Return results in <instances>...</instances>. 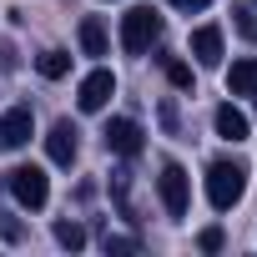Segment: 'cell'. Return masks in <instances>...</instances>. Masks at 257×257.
<instances>
[{
	"mask_svg": "<svg viewBox=\"0 0 257 257\" xmlns=\"http://www.w3.org/2000/svg\"><path fill=\"white\" fill-rule=\"evenodd\" d=\"M242 192H247V167H242V162L222 157V162L207 167V202H212L217 212H232V207L242 202Z\"/></svg>",
	"mask_w": 257,
	"mask_h": 257,
	"instance_id": "1",
	"label": "cell"
},
{
	"mask_svg": "<svg viewBox=\"0 0 257 257\" xmlns=\"http://www.w3.org/2000/svg\"><path fill=\"white\" fill-rule=\"evenodd\" d=\"M157 41H162V16H157L152 6H132V11L121 16V51L147 56Z\"/></svg>",
	"mask_w": 257,
	"mask_h": 257,
	"instance_id": "2",
	"label": "cell"
},
{
	"mask_svg": "<svg viewBox=\"0 0 257 257\" xmlns=\"http://www.w3.org/2000/svg\"><path fill=\"white\" fill-rule=\"evenodd\" d=\"M6 187H11V197H16L21 207H31V212H41V207L51 202V177H46L41 167H16V172L6 177Z\"/></svg>",
	"mask_w": 257,
	"mask_h": 257,
	"instance_id": "3",
	"label": "cell"
},
{
	"mask_svg": "<svg viewBox=\"0 0 257 257\" xmlns=\"http://www.w3.org/2000/svg\"><path fill=\"white\" fill-rule=\"evenodd\" d=\"M157 192H162V207H167V217H187V207H192V192H187V172H182L177 162H167V167H162V177H157Z\"/></svg>",
	"mask_w": 257,
	"mask_h": 257,
	"instance_id": "4",
	"label": "cell"
},
{
	"mask_svg": "<svg viewBox=\"0 0 257 257\" xmlns=\"http://www.w3.org/2000/svg\"><path fill=\"white\" fill-rule=\"evenodd\" d=\"M101 142H106V152H116V157H142V126H137L132 116H111L106 132H101Z\"/></svg>",
	"mask_w": 257,
	"mask_h": 257,
	"instance_id": "5",
	"label": "cell"
},
{
	"mask_svg": "<svg viewBox=\"0 0 257 257\" xmlns=\"http://www.w3.org/2000/svg\"><path fill=\"white\" fill-rule=\"evenodd\" d=\"M31 132H36L31 106H16V111H6V116H0V152H16V147H26V142H31Z\"/></svg>",
	"mask_w": 257,
	"mask_h": 257,
	"instance_id": "6",
	"label": "cell"
},
{
	"mask_svg": "<svg viewBox=\"0 0 257 257\" xmlns=\"http://www.w3.org/2000/svg\"><path fill=\"white\" fill-rule=\"evenodd\" d=\"M111 96H116V76H111V71H91V76L81 81V91H76V106H81V111H101Z\"/></svg>",
	"mask_w": 257,
	"mask_h": 257,
	"instance_id": "7",
	"label": "cell"
},
{
	"mask_svg": "<svg viewBox=\"0 0 257 257\" xmlns=\"http://www.w3.org/2000/svg\"><path fill=\"white\" fill-rule=\"evenodd\" d=\"M76 137H81V132H76L71 121H56L51 132H46V152H51V162H56V167H71V162H76V152H81V142H76Z\"/></svg>",
	"mask_w": 257,
	"mask_h": 257,
	"instance_id": "8",
	"label": "cell"
},
{
	"mask_svg": "<svg viewBox=\"0 0 257 257\" xmlns=\"http://www.w3.org/2000/svg\"><path fill=\"white\" fill-rule=\"evenodd\" d=\"M192 56H197V66H222V31L217 26H197L192 31Z\"/></svg>",
	"mask_w": 257,
	"mask_h": 257,
	"instance_id": "9",
	"label": "cell"
},
{
	"mask_svg": "<svg viewBox=\"0 0 257 257\" xmlns=\"http://www.w3.org/2000/svg\"><path fill=\"white\" fill-rule=\"evenodd\" d=\"M212 121H217V137H227V142H247V137H252V121H247L232 101H222Z\"/></svg>",
	"mask_w": 257,
	"mask_h": 257,
	"instance_id": "10",
	"label": "cell"
},
{
	"mask_svg": "<svg viewBox=\"0 0 257 257\" xmlns=\"http://www.w3.org/2000/svg\"><path fill=\"white\" fill-rule=\"evenodd\" d=\"M227 91H232V96H257V56L232 61V71H227Z\"/></svg>",
	"mask_w": 257,
	"mask_h": 257,
	"instance_id": "11",
	"label": "cell"
},
{
	"mask_svg": "<svg viewBox=\"0 0 257 257\" xmlns=\"http://www.w3.org/2000/svg\"><path fill=\"white\" fill-rule=\"evenodd\" d=\"M81 51H86V56H106V51H111V46H106V26H101L96 16L81 21Z\"/></svg>",
	"mask_w": 257,
	"mask_h": 257,
	"instance_id": "12",
	"label": "cell"
},
{
	"mask_svg": "<svg viewBox=\"0 0 257 257\" xmlns=\"http://www.w3.org/2000/svg\"><path fill=\"white\" fill-rule=\"evenodd\" d=\"M36 71H41L46 81H61V76L71 71V56H66V51H41V56H36Z\"/></svg>",
	"mask_w": 257,
	"mask_h": 257,
	"instance_id": "13",
	"label": "cell"
},
{
	"mask_svg": "<svg viewBox=\"0 0 257 257\" xmlns=\"http://www.w3.org/2000/svg\"><path fill=\"white\" fill-rule=\"evenodd\" d=\"M56 242H61L66 252H81V247H86V227H81V222H56Z\"/></svg>",
	"mask_w": 257,
	"mask_h": 257,
	"instance_id": "14",
	"label": "cell"
},
{
	"mask_svg": "<svg viewBox=\"0 0 257 257\" xmlns=\"http://www.w3.org/2000/svg\"><path fill=\"white\" fill-rule=\"evenodd\" d=\"M167 81H172L177 91H192V66H187V61H167Z\"/></svg>",
	"mask_w": 257,
	"mask_h": 257,
	"instance_id": "15",
	"label": "cell"
},
{
	"mask_svg": "<svg viewBox=\"0 0 257 257\" xmlns=\"http://www.w3.org/2000/svg\"><path fill=\"white\" fill-rule=\"evenodd\" d=\"M197 242H202V252H217V247H222V227H207Z\"/></svg>",
	"mask_w": 257,
	"mask_h": 257,
	"instance_id": "16",
	"label": "cell"
},
{
	"mask_svg": "<svg viewBox=\"0 0 257 257\" xmlns=\"http://www.w3.org/2000/svg\"><path fill=\"white\" fill-rule=\"evenodd\" d=\"M232 16H237V31H242V36H247V41H257V21H252V16H247V11H232Z\"/></svg>",
	"mask_w": 257,
	"mask_h": 257,
	"instance_id": "17",
	"label": "cell"
},
{
	"mask_svg": "<svg viewBox=\"0 0 257 257\" xmlns=\"http://www.w3.org/2000/svg\"><path fill=\"white\" fill-rule=\"evenodd\" d=\"M106 252H137V237H106Z\"/></svg>",
	"mask_w": 257,
	"mask_h": 257,
	"instance_id": "18",
	"label": "cell"
},
{
	"mask_svg": "<svg viewBox=\"0 0 257 257\" xmlns=\"http://www.w3.org/2000/svg\"><path fill=\"white\" fill-rule=\"evenodd\" d=\"M167 6H177V11H202V6H212V0H167Z\"/></svg>",
	"mask_w": 257,
	"mask_h": 257,
	"instance_id": "19",
	"label": "cell"
}]
</instances>
